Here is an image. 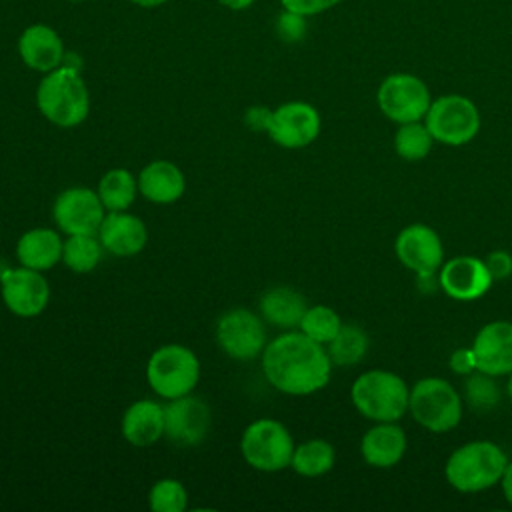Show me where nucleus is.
<instances>
[{
  "label": "nucleus",
  "instance_id": "f257e3e1",
  "mask_svg": "<svg viewBox=\"0 0 512 512\" xmlns=\"http://www.w3.org/2000/svg\"><path fill=\"white\" fill-rule=\"evenodd\" d=\"M260 358L264 378L282 394H314L322 390L332 376V360L326 348L300 330L272 338Z\"/></svg>",
  "mask_w": 512,
  "mask_h": 512
},
{
  "label": "nucleus",
  "instance_id": "f03ea898",
  "mask_svg": "<svg viewBox=\"0 0 512 512\" xmlns=\"http://www.w3.org/2000/svg\"><path fill=\"white\" fill-rule=\"evenodd\" d=\"M36 106L58 128L80 126L90 112V94L78 68L62 64L46 72L36 88Z\"/></svg>",
  "mask_w": 512,
  "mask_h": 512
},
{
  "label": "nucleus",
  "instance_id": "7ed1b4c3",
  "mask_svg": "<svg viewBox=\"0 0 512 512\" xmlns=\"http://www.w3.org/2000/svg\"><path fill=\"white\" fill-rule=\"evenodd\" d=\"M508 458L490 440H474L456 448L446 460V480L458 492H480L500 482Z\"/></svg>",
  "mask_w": 512,
  "mask_h": 512
},
{
  "label": "nucleus",
  "instance_id": "20e7f679",
  "mask_svg": "<svg viewBox=\"0 0 512 512\" xmlns=\"http://www.w3.org/2000/svg\"><path fill=\"white\" fill-rule=\"evenodd\" d=\"M356 410L376 422H396L408 410L410 390L406 382L388 370L362 372L350 390Z\"/></svg>",
  "mask_w": 512,
  "mask_h": 512
},
{
  "label": "nucleus",
  "instance_id": "39448f33",
  "mask_svg": "<svg viewBox=\"0 0 512 512\" xmlns=\"http://www.w3.org/2000/svg\"><path fill=\"white\" fill-rule=\"evenodd\" d=\"M146 382L164 400L192 394L200 382V360L184 344H164L146 362Z\"/></svg>",
  "mask_w": 512,
  "mask_h": 512
},
{
  "label": "nucleus",
  "instance_id": "423d86ee",
  "mask_svg": "<svg viewBox=\"0 0 512 512\" xmlns=\"http://www.w3.org/2000/svg\"><path fill=\"white\" fill-rule=\"evenodd\" d=\"M290 430L274 418L250 422L240 436V454L244 462L260 472H278L290 466L294 454Z\"/></svg>",
  "mask_w": 512,
  "mask_h": 512
},
{
  "label": "nucleus",
  "instance_id": "0eeeda50",
  "mask_svg": "<svg viewBox=\"0 0 512 512\" xmlns=\"http://www.w3.org/2000/svg\"><path fill=\"white\" fill-rule=\"evenodd\" d=\"M412 418L430 432H448L462 418V400L454 386L444 378H422L414 384L408 398Z\"/></svg>",
  "mask_w": 512,
  "mask_h": 512
},
{
  "label": "nucleus",
  "instance_id": "6e6552de",
  "mask_svg": "<svg viewBox=\"0 0 512 512\" xmlns=\"http://www.w3.org/2000/svg\"><path fill=\"white\" fill-rule=\"evenodd\" d=\"M424 124L436 142L462 146L480 130V112L476 104L460 94H446L432 100Z\"/></svg>",
  "mask_w": 512,
  "mask_h": 512
},
{
  "label": "nucleus",
  "instance_id": "1a4fd4ad",
  "mask_svg": "<svg viewBox=\"0 0 512 512\" xmlns=\"http://www.w3.org/2000/svg\"><path fill=\"white\" fill-rule=\"evenodd\" d=\"M216 342L232 360H254L268 344L264 318L248 308H232L216 322Z\"/></svg>",
  "mask_w": 512,
  "mask_h": 512
},
{
  "label": "nucleus",
  "instance_id": "9d476101",
  "mask_svg": "<svg viewBox=\"0 0 512 512\" xmlns=\"http://www.w3.org/2000/svg\"><path fill=\"white\" fill-rule=\"evenodd\" d=\"M376 100L382 114L396 124L422 120L432 104L428 86L418 76L406 72L386 76L378 86Z\"/></svg>",
  "mask_w": 512,
  "mask_h": 512
},
{
  "label": "nucleus",
  "instance_id": "9b49d317",
  "mask_svg": "<svg viewBox=\"0 0 512 512\" xmlns=\"http://www.w3.org/2000/svg\"><path fill=\"white\" fill-rule=\"evenodd\" d=\"M106 208L96 190L86 186H70L62 190L52 206V218L58 230L70 234H96Z\"/></svg>",
  "mask_w": 512,
  "mask_h": 512
},
{
  "label": "nucleus",
  "instance_id": "f8f14e48",
  "mask_svg": "<svg viewBox=\"0 0 512 512\" xmlns=\"http://www.w3.org/2000/svg\"><path fill=\"white\" fill-rule=\"evenodd\" d=\"M320 126V114L312 104L292 100L272 110L266 134L274 144L288 150H298L306 148L318 138Z\"/></svg>",
  "mask_w": 512,
  "mask_h": 512
},
{
  "label": "nucleus",
  "instance_id": "ddd939ff",
  "mask_svg": "<svg viewBox=\"0 0 512 512\" xmlns=\"http://www.w3.org/2000/svg\"><path fill=\"white\" fill-rule=\"evenodd\" d=\"M0 296L14 316L34 318L50 302V284L38 270L26 266L8 268L0 276Z\"/></svg>",
  "mask_w": 512,
  "mask_h": 512
},
{
  "label": "nucleus",
  "instance_id": "4468645a",
  "mask_svg": "<svg viewBox=\"0 0 512 512\" xmlns=\"http://www.w3.org/2000/svg\"><path fill=\"white\" fill-rule=\"evenodd\" d=\"M212 424L210 408L204 400L186 394L164 404V436L178 446H198L208 436Z\"/></svg>",
  "mask_w": 512,
  "mask_h": 512
},
{
  "label": "nucleus",
  "instance_id": "2eb2a0df",
  "mask_svg": "<svg viewBox=\"0 0 512 512\" xmlns=\"http://www.w3.org/2000/svg\"><path fill=\"white\" fill-rule=\"evenodd\" d=\"M398 260L418 276L434 274L444 258L440 236L426 224H410L400 230L394 242Z\"/></svg>",
  "mask_w": 512,
  "mask_h": 512
},
{
  "label": "nucleus",
  "instance_id": "dca6fc26",
  "mask_svg": "<svg viewBox=\"0 0 512 512\" xmlns=\"http://www.w3.org/2000/svg\"><path fill=\"white\" fill-rule=\"evenodd\" d=\"M472 352L476 370L490 376H504L512 372V322L494 320L484 324L474 342Z\"/></svg>",
  "mask_w": 512,
  "mask_h": 512
},
{
  "label": "nucleus",
  "instance_id": "f3484780",
  "mask_svg": "<svg viewBox=\"0 0 512 512\" xmlns=\"http://www.w3.org/2000/svg\"><path fill=\"white\" fill-rule=\"evenodd\" d=\"M438 282L454 300H476L490 290L494 280L484 260L476 256H456L442 266Z\"/></svg>",
  "mask_w": 512,
  "mask_h": 512
},
{
  "label": "nucleus",
  "instance_id": "a211bd4d",
  "mask_svg": "<svg viewBox=\"0 0 512 512\" xmlns=\"http://www.w3.org/2000/svg\"><path fill=\"white\" fill-rule=\"evenodd\" d=\"M96 236L100 238L108 254L118 258H130L144 250L148 242V228L142 218L126 210L106 212Z\"/></svg>",
  "mask_w": 512,
  "mask_h": 512
},
{
  "label": "nucleus",
  "instance_id": "6ab92c4d",
  "mask_svg": "<svg viewBox=\"0 0 512 512\" xmlns=\"http://www.w3.org/2000/svg\"><path fill=\"white\" fill-rule=\"evenodd\" d=\"M18 54L28 68L44 74L62 66L66 56L60 34L46 24H32L20 34Z\"/></svg>",
  "mask_w": 512,
  "mask_h": 512
},
{
  "label": "nucleus",
  "instance_id": "aec40b11",
  "mask_svg": "<svg viewBox=\"0 0 512 512\" xmlns=\"http://www.w3.org/2000/svg\"><path fill=\"white\" fill-rule=\"evenodd\" d=\"M120 432L136 448L156 444L164 436V406L150 398L132 402L122 414Z\"/></svg>",
  "mask_w": 512,
  "mask_h": 512
},
{
  "label": "nucleus",
  "instance_id": "412c9836",
  "mask_svg": "<svg viewBox=\"0 0 512 512\" xmlns=\"http://www.w3.org/2000/svg\"><path fill=\"white\" fill-rule=\"evenodd\" d=\"M138 192L154 204H174L186 192V176L170 160H152L138 174Z\"/></svg>",
  "mask_w": 512,
  "mask_h": 512
},
{
  "label": "nucleus",
  "instance_id": "4be33fe9",
  "mask_svg": "<svg viewBox=\"0 0 512 512\" xmlns=\"http://www.w3.org/2000/svg\"><path fill=\"white\" fill-rule=\"evenodd\" d=\"M64 240L54 228H30L16 242V260L20 266L46 272L62 262Z\"/></svg>",
  "mask_w": 512,
  "mask_h": 512
},
{
  "label": "nucleus",
  "instance_id": "5701e85b",
  "mask_svg": "<svg viewBox=\"0 0 512 512\" xmlns=\"http://www.w3.org/2000/svg\"><path fill=\"white\" fill-rule=\"evenodd\" d=\"M406 452V434L394 422H378L360 442V454L374 468H392Z\"/></svg>",
  "mask_w": 512,
  "mask_h": 512
},
{
  "label": "nucleus",
  "instance_id": "b1692460",
  "mask_svg": "<svg viewBox=\"0 0 512 512\" xmlns=\"http://www.w3.org/2000/svg\"><path fill=\"white\" fill-rule=\"evenodd\" d=\"M260 316L264 318V322L276 326V328H284V330H292L300 326V320L306 312V300L300 292L288 288V286H276L266 290L260 296Z\"/></svg>",
  "mask_w": 512,
  "mask_h": 512
},
{
  "label": "nucleus",
  "instance_id": "393cba45",
  "mask_svg": "<svg viewBox=\"0 0 512 512\" xmlns=\"http://www.w3.org/2000/svg\"><path fill=\"white\" fill-rule=\"evenodd\" d=\"M106 212H120V210H128L138 192V178L126 170V168H112L108 170L96 188Z\"/></svg>",
  "mask_w": 512,
  "mask_h": 512
},
{
  "label": "nucleus",
  "instance_id": "a878e982",
  "mask_svg": "<svg viewBox=\"0 0 512 512\" xmlns=\"http://www.w3.org/2000/svg\"><path fill=\"white\" fill-rule=\"evenodd\" d=\"M336 462L334 446L322 438H312L294 448L290 468L306 478H316L332 470Z\"/></svg>",
  "mask_w": 512,
  "mask_h": 512
},
{
  "label": "nucleus",
  "instance_id": "bb28decb",
  "mask_svg": "<svg viewBox=\"0 0 512 512\" xmlns=\"http://www.w3.org/2000/svg\"><path fill=\"white\" fill-rule=\"evenodd\" d=\"M104 252L96 234H70L62 246V262L76 274H88L96 270Z\"/></svg>",
  "mask_w": 512,
  "mask_h": 512
},
{
  "label": "nucleus",
  "instance_id": "cd10ccee",
  "mask_svg": "<svg viewBox=\"0 0 512 512\" xmlns=\"http://www.w3.org/2000/svg\"><path fill=\"white\" fill-rule=\"evenodd\" d=\"M326 352L336 366L358 364L368 350V336L356 324H342L338 334L326 344Z\"/></svg>",
  "mask_w": 512,
  "mask_h": 512
},
{
  "label": "nucleus",
  "instance_id": "c85d7f7f",
  "mask_svg": "<svg viewBox=\"0 0 512 512\" xmlns=\"http://www.w3.org/2000/svg\"><path fill=\"white\" fill-rule=\"evenodd\" d=\"M432 142L434 138L430 130L426 128V124H420V120L400 124V128L394 134V150L400 158L408 162L426 158L432 150Z\"/></svg>",
  "mask_w": 512,
  "mask_h": 512
},
{
  "label": "nucleus",
  "instance_id": "c756f323",
  "mask_svg": "<svg viewBox=\"0 0 512 512\" xmlns=\"http://www.w3.org/2000/svg\"><path fill=\"white\" fill-rule=\"evenodd\" d=\"M340 326H342V320L334 308H330L326 304H316V306L306 308L298 328L308 338H312L324 346L338 334Z\"/></svg>",
  "mask_w": 512,
  "mask_h": 512
},
{
  "label": "nucleus",
  "instance_id": "7c9ffc66",
  "mask_svg": "<svg viewBox=\"0 0 512 512\" xmlns=\"http://www.w3.org/2000/svg\"><path fill=\"white\" fill-rule=\"evenodd\" d=\"M148 506L154 512H184L188 508V490L176 478H160L150 488Z\"/></svg>",
  "mask_w": 512,
  "mask_h": 512
},
{
  "label": "nucleus",
  "instance_id": "2f4dec72",
  "mask_svg": "<svg viewBox=\"0 0 512 512\" xmlns=\"http://www.w3.org/2000/svg\"><path fill=\"white\" fill-rule=\"evenodd\" d=\"M492 378L494 376L484 374L480 370L476 374H470V378L466 382V402L470 404L472 410L488 412L498 404L500 392Z\"/></svg>",
  "mask_w": 512,
  "mask_h": 512
},
{
  "label": "nucleus",
  "instance_id": "473e14b6",
  "mask_svg": "<svg viewBox=\"0 0 512 512\" xmlns=\"http://www.w3.org/2000/svg\"><path fill=\"white\" fill-rule=\"evenodd\" d=\"M276 32L284 42H298L306 34V16L284 10L276 20Z\"/></svg>",
  "mask_w": 512,
  "mask_h": 512
},
{
  "label": "nucleus",
  "instance_id": "72a5a7b5",
  "mask_svg": "<svg viewBox=\"0 0 512 512\" xmlns=\"http://www.w3.org/2000/svg\"><path fill=\"white\" fill-rule=\"evenodd\" d=\"M280 2L284 10H290L302 16H316L334 8L342 0H280Z\"/></svg>",
  "mask_w": 512,
  "mask_h": 512
},
{
  "label": "nucleus",
  "instance_id": "f704fd0d",
  "mask_svg": "<svg viewBox=\"0 0 512 512\" xmlns=\"http://www.w3.org/2000/svg\"><path fill=\"white\" fill-rule=\"evenodd\" d=\"M492 280H504L512 274V254L506 250H494L484 260Z\"/></svg>",
  "mask_w": 512,
  "mask_h": 512
},
{
  "label": "nucleus",
  "instance_id": "c9c22d12",
  "mask_svg": "<svg viewBox=\"0 0 512 512\" xmlns=\"http://www.w3.org/2000/svg\"><path fill=\"white\" fill-rule=\"evenodd\" d=\"M450 368L456 374H472V370H476V358H474L472 348L454 350L450 356Z\"/></svg>",
  "mask_w": 512,
  "mask_h": 512
},
{
  "label": "nucleus",
  "instance_id": "e433bc0d",
  "mask_svg": "<svg viewBox=\"0 0 512 512\" xmlns=\"http://www.w3.org/2000/svg\"><path fill=\"white\" fill-rule=\"evenodd\" d=\"M270 114H272L270 108L252 106V108L246 110L244 122H246V126H248L250 130H254V132H266L268 122H270Z\"/></svg>",
  "mask_w": 512,
  "mask_h": 512
},
{
  "label": "nucleus",
  "instance_id": "4c0bfd02",
  "mask_svg": "<svg viewBox=\"0 0 512 512\" xmlns=\"http://www.w3.org/2000/svg\"><path fill=\"white\" fill-rule=\"evenodd\" d=\"M500 482H502L504 498H506V502L512 506V462H508V464H506V468H504V474H502Z\"/></svg>",
  "mask_w": 512,
  "mask_h": 512
},
{
  "label": "nucleus",
  "instance_id": "58836bf2",
  "mask_svg": "<svg viewBox=\"0 0 512 512\" xmlns=\"http://www.w3.org/2000/svg\"><path fill=\"white\" fill-rule=\"evenodd\" d=\"M222 6L230 8V10H246L250 8L256 0H218Z\"/></svg>",
  "mask_w": 512,
  "mask_h": 512
},
{
  "label": "nucleus",
  "instance_id": "ea45409f",
  "mask_svg": "<svg viewBox=\"0 0 512 512\" xmlns=\"http://www.w3.org/2000/svg\"><path fill=\"white\" fill-rule=\"evenodd\" d=\"M130 2H134L136 6H142V8H156L168 0H130Z\"/></svg>",
  "mask_w": 512,
  "mask_h": 512
},
{
  "label": "nucleus",
  "instance_id": "a19ab883",
  "mask_svg": "<svg viewBox=\"0 0 512 512\" xmlns=\"http://www.w3.org/2000/svg\"><path fill=\"white\" fill-rule=\"evenodd\" d=\"M508 394H510V400H512V372H510V380H508Z\"/></svg>",
  "mask_w": 512,
  "mask_h": 512
},
{
  "label": "nucleus",
  "instance_id": "79ce46f5",
  "mask_svg": "<svg viewBox=\"0 0 512 512\" xmlns=\"http://www.w3.org/2000/svg\"><path fill=\"white\" fill-rule=\"evenodd\" d=\"M70 2H82V0H70Z\"/></svg>",
  "mask_w": 512,
  "mask_h": 512
},
{
  "label": "nucleus",
  "instance_id": "37998d69",
  "mask_svg": "<svg viewBox=\"0 0 512 512\" xmlns=\"http://www.w3.org/2000/svg\"><path fill=\"white\" fill-rule=\"evenodd\" d=\"M0 236H2V234H0Z\"/></svg>",
  "mask_w": 512,
  "mask_h": 512
}]
</instances>
